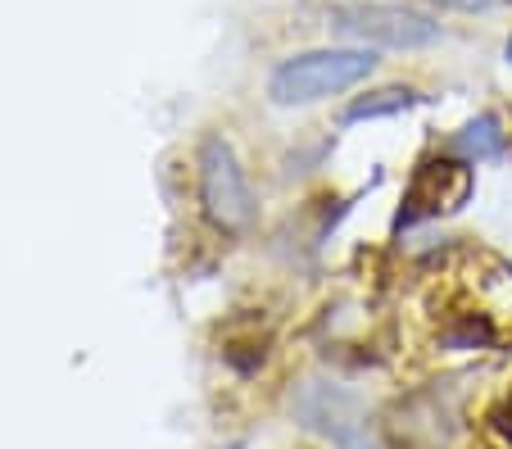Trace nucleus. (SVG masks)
<instances>
[{
  "mask_svg": "<svg viewBox=\"0 0 512 449\" xmlns=\"http://www.w3.org/2000/svg\"><path fill=\"white\" fill-rule=\"evenodd\" d=\"M454 150H458L463 159H472V164H481V159H499V155H503L499 118H494V114H481L476 123H467L463 132L454 137Z\"/></svg>",
  "mask_w": 512,
  "mask_h": 449,
  "instance_id": "0eeeda50",
  "label": "nucleus"
},
{
  "mask_svg": "<svg viewBox=\"0 0 512 449\" xmlns=\"http://www.w3.org/2000/svg\"><path fill=\"white\" fill-rule=\"evenodd\" d=\"M372 69H377V55L363 46L304 50V55H290L286 64H277V73L268 78V96L272 105H313V100L358 87L363 78H372Z\"/></svg>",
  "mask_w": 512,
  "mask_h": 449,
  "instance_id": "f257e3e1",
  "label": "nucleus"
},
{
  "mask_svg": "<svg viewBox=\"0 0 512 449\" xmlns=\"http://www.w3.org/2000/svg\"><path fill=\"white\" fill-rule=\"evenodd\" d=\"M472 182H476L472 168L458 164V159H426L413 173V182H408V196L395 227H413V223H426V218L463 209L467 196H472Z\"/></svg>",
  "mask_w": 512,
  "mask_h": 449,
  "instance_id": "39448f33",
  "label": "nucleus"
},
{
  "mask_svg": "<svg viewBox=\"0 0 512 449\" xmlns=\"http://www.w3.org/2000/svg\"><path fill=\"white\" fill-rule=\"evenodd\" d=\"M508 64H512V37H508Z\"/></svg>",
  "mask_w": 512,
  "mask_h": 449,
  "instance_id": "9d476101",
  "label": "nucleus"
},
{
  "mask_svg": "<svg viewBox=\"0 0 512 449\" xmlns=\"http://www.w3.org/2000/svg\"><path fill=\"white\" fill-rule=\"evenodd\" d=\"M440 5H449V10H467V14H476V10H490L494 0H440Z\"/></svg>",
  "mask_w": 512,
  "mask_h": 449,
  "instance_id": "6e6552de",
  "label": "nucleus"
},
{
  "mask_svg": "<svg viewBox=\"0 0 512 449\" xmlns=\"http://www.w3.org/2000/svg\"><path fill=\"white\" fill-rule=\"evenodd\" d=\"M417 91L413 87H386V91H372V96H358L354 105L340 114V123H368V118H390V114H404V109L417 105Z\"/></svg>",
  "mask_w": 512,
  "mask_h": 449,
  "instance_id": "423d86ee",
  "label": "nucleus"
},
{
  "mask_svg": "<svg viewBox=\"0 0 512 449\" xmlns=\"http://www.w3.org/2000/svg\"><path fill=\"white\" fill-rule=\"evenodd\" d=\"M331 28L345 32L354 41H368V46H390V50H422L431 41H440V23L431 14L404 10V5H336L331 10Z\"/></svg>",
  "mask_w": 512,
  "mask_h": 449,
  "instance_id": "7ed1b4c3",
  "label": "nucleus"
},
{
  "mask_svg": "<svg viewBox=\"0 0 512 449\" xmlns=\"http://www.w3.org/2000/svg\"><path fill=\"white\" fill-rule=\"evenodd\" d=\"M290 413H295L309 431L327 436L336 449H377L368 409H363L349 391H340V386H327V381H304L300 391L290 395Z\"/></svg>",
  "mask_w": 512,
  "mask_h": 449,
  "instance_id": "f03ea898",
  "label": "nucleus"
},
{
  "mask_svg": "<svg viewBox=\"0 0 512 449\" xmlns=\"http://www.w3.org/2000/svg\"><path fill=\"white\" fill-rule=\"evenodd\" d=\"M200 200H204L209 223L223 227V232H241L254 214L245 168L223 137H204V146H200Z\"/></svg>",
  "mask_w": 512,
  "mask_h": 449,
  "instance_id": "20e7f679",
  "label": "nucleus"
},
{
  "mask_svg": "<svg viewBox=\"0 0 512 449\" xmlns=\"http://www.w3.org/2000/svg\"><path fill=\"white\" fill-rule=\"evenodd\" d=\"M494 427H499V431H503V436H508V445H512V400H508V404H503V409H499V413H494Z\"/></svg>",
  "mask_w": 512,
  "mask_h": 449,
  "instance_id": "1a4fd4ad",
  "label": "nucleus"
}]
</instances>
